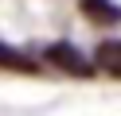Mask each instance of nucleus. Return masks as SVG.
Masks as SVG:
<instances>
[{
  "label": "nucleus",
  "instance_id": "4",
  "mask_svg": "<svg viewBox=\"0 0 121 116\" xmlns=\"http://www.w3.org/2000/svg\"><path fill=\"white\" fill-rule=\"evenodd\" d=\"M0 66H4V70H20V74H35V70H39L27 54L12 50V46H0Z\"/></svg>",
  "mask_w": 121,
  "mask_h": 116
},
{
  "label": "nucleus",
  "instance_id": "2",
  "mask_svg": "<svg viewBox=\"0 0 121 116\" xmlns=\"http://www.w3.org/2000/svg\"><path fill=\"white\" fill-rule=\"evenodd\" d=\"M78 4H82V15L90 23H98V27H113L121 19V8L113 0H78Z\"/></svg>",
  "mask_w": 121,
  "mask_h": 116
},
{
  "label": "nucleus",
  "instance_id": "3",
  "mask_svg": "<svg viewBox=\"0 0 121 116\" xmlns=\"http://www.w3.org/2000/svg\"><path fill=\"white\" fill-rule=\"evenodd\" d=\"M98 66L109 77H121V39H109V43L98 46Z\"/></svg>",
  "mask_w": 121,
  "mask_h": 116
},
{
  "label": "nucleus",
  "instance_id": "1",
  "mask_svg": "<svg viewBox=\"0 0 121 116\" xmlns=\"http://www.w3.org/2000/svg\"><path fill=\"white\" fill-rule=\"evenodd\" d=\"M47 62H51V66H59V70H66V74H78V77H86L90 70H94L70 43H55V46H47Z\"/></svg>",
  "mask_w": 121,
  "mask_h": 116
}]
</instances>
